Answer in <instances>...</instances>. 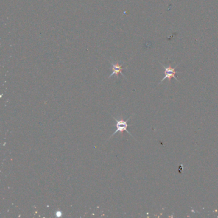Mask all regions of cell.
Listing matches in <instances>:
<instances>
[{"instance_id":"cell-2","label":"cell","mask_w":218,"mask_h":218,"mask_svg":"<svg viewBox=\"0 0 218 218\" xmlns=\"http://www.w3.org/2000/svg\"><path fill=\"white\" fill-rule=\"evenodd\" d=\"M159 63H160V64H161V65H163V67H164V77L163 78V80L160 81V82L159 83V84H161V82H162L163 81H164L166 79H168V81H169V82H170V81H171V80H172V77L175 78V80H176L178 82H179V81L178 80L177 77L175 76V75L177 74V73H178V72H177V71H175V69H176V68L178 66V65H177V66H176L175 67L172 68V66H171V65H169V66L168 67H165L163 63H161V62H159Z\"/></svg>"},{"instance_id":"cell-3","label":"cell","mask_w":218,"mask_h":218,"mask_svg":"<svg viewBox=\"0 0 218 218\" xmlns=\"http://www.w3.org/2000/svg\"><path fill=\"white\" fill-rule=\"evenodd\" d=\"M111 70H112V72L111 74V75L109 76V78H110L111 77H112L113 76H114V75L118 76H119V74H121L122 76H123L124 77H125L124 74L122 72V71H123L122 64L111 63Z\"/></svg>"},{"instance_id":"cell-1","label":"cell","mask_w":218,"mask_h":218,"mask_svg":"<svg viewBox=\"0 0 218 218\" xmlns=\"http://www.w3.org/2000/svg\"><path fill=\"white\" fill-rule=\"evenodd\" d=\"M130 118H131V116H130V117L129 118V119H127V120H124L123 119H120V120H119V119H116V118H115V117H113V119H114L115 120V121H116V129L115 131L111 134V136H110V139L113 136H114V135H115V134H116L117 133H122L124 131H125L126 133H128L129 134H130V136H131L133 138H134L133 135H132L131 134H130V132L129 131V130H127V127H128L129 126V125H128V121L130 120Z\"/></svg>"},{"instance_id":"cell-4","label":"cell","mask_w":218,"mask_h":218,"mask_svg":"<svg viewBox=\"0 0 218 218\" xmlns=\"http://www.w3.org/2000/svg\"><path fill=\"white\" fill-rule=\"evenodd\" d=\"M56 216H58V217H60V216H62V212H56V214H55Z\"/></svg>"}]
</instances>
